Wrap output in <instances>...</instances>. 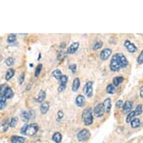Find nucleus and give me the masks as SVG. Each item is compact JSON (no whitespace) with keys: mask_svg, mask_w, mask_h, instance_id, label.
<instances>
[{"mask_svg":"<svg viewBox=\"0 0 143 143\" xmlns=\"http://www.w3.org/2000/svg\"><path fill=\"white\" fill-rule=\"evenodd\" d=\"M140 96H141V98H142V96H143V92H142V87H141V88H140Z\"/></svg>","mask_w":143,"mask_h":143,"instance_id":"a18cd8bd","label":"nucleus"},{"mask_svg":"<svg viewBox=\"0 0 143 143\" xmlns=\"http://www.w3.org/2000/svg\"><path fill=\"white\" fill-rule=\"evenodd\" d=\"M26 126L27 125H24L22 128H20V134H24H24H26Z\"/></svg>","mask_w":143,"mask_h":143,"instance_id":"37998d69","label":"nucleus"},{"mask_svg":"<svg viewBox=\"0 0 143 143\" xmlns=\"http://www.w3.org/2000/svg\"><path fill=\"white\" fill-rule=\"evenodd\" d=\"M75 102H76V104H77L78 107H82L84 105V103H85V98H84V96H82V94L77 96Z\"/></svg>","mask_w":143,"mask_h":143,"instance_id":"ddd939ff","label":"nucleus"},{"mask_svg":"<svg viewBox=\"0 0 143 143\" xmlns=\"http://www.w3.org/2000/svg\"><path fill=\"white\" fill-rule=\"evenodd\" d=\"M28 116H29V119H32V118H34L35 117V115H34V111H29L28 112Z\"/></svg>","mask_w":143,"mask_h":143,"instance_id":"79ce46f5","label":"nucleus"},{"mask_svg":"<svg viewBox=\"0 0 143 143\" xmlns=\"http://www.w3.org/2000/svg\"><path fill=\"white\" fill-rule=\"evenodd\" d=\"M49 108H50V103L49 102H43L42 104H41V106H40V110H41V113L42 114H46L47 112H48V110H49Z\"/></svg>","mask_w":143,"mask_h":143,"instance_id":"dca6fc26","label":"nucleus"},{"mask_svg":"<svg viewBox=\"0 0 143 143\" xmlns=\"http://www.w3.org/2000/svg\"><path fill=\"white\" fill-rule=\"evenodd\" d=\"M52 76L54 77L56 79H58V80H60V77L62 76V73L60 70H58V69H56V70H54V71L52 72Z\"/></svg>","mask_w":143,"mask_h":143,"instance_id":"4be33fe9","label":"nucleus"},{"mask_svg":"<svg viewBox=\"0 0 143 143\" xmlns=\"http://www.w3.org/2000/svg\"><path fill=\"white\" fill-rule=\"evenodd\" d=\"M128 62L126 60L124 54H114L111 58V62H110V69L111 71L117 72L119 71L121 68H125L128 66Z\"/></svg>","mask_w":143,"mask_h":143,"instance_id":"f257e3e1","label":"nucleus"},{"mask_svg":"<svg viewBox=\"0 0 143 143\" xmlns=\"http://www.w3.org/2000/svg\"><path fill=\"white\" fill-rule=\"evenodd\" d=\"M115 90H116V89H115V87L112 85V84H110V85H108L107 87H106V92H107L108 94H114L115 92Z\"/></svg>","mask_w":143,"mask_h":143,"instance_id":"a878e982","label":"nucleus"},{"mask_svg":"<svg viewBox=\"0 0 143 143\" xmlns=\"http://www.w3.org/2000/svg\"><path fill=\"white\" fill-rule=\"evenodd\" d=\"M94 113L96 117H102L103 114L105 113V110H104V106H103V103H98L94 110Z\"/></svg>","mask_w":143,"mask_h":143,"instance_id":"423d86ee","label":"nucleus"},{"mask_svg":"<svg viewBox=\"0 0 143 143\" xmlns=\"http://www.w3.org/2000/svg\"><path fill=\"white\" fill-rule=\"evenodd\" d=\"M67 81H68V77H67L66 75H62V76L60 77V84L62 85V86H66Z\"/></svg>","mask_w":143,"mask_h":143,"instance_id":"393cba45","label":"nucleus"},{"mask_svg":"<svg viewBox=\"0 0 143 143\" xmlns=\"http://www.w3.org/2000/svg\"><path fill=\"white\" fill-rule=\"evenodd\" d=\"M62 117H63V112L62 111H58V121H60Z\"/></svg>","mask_w":143,"mask_h":143,"instance_id":"58836bf2","label":"nucleus"},{"mask_svg":"<svg viewBox=\"0 0 143 143\" xmlns=\"http://www.w3.org/2000/svg\"><path fill=\"white\" fill-rule=\"evenodd\" d=\"M123 82H124V78H123V77H115V78L113 79V84H112V85H113L114 87H115V86L117 87V86H119V85H120L121 83H123Z\"/></svg>","mask_w":143,"mask_h":143,"instance_id":"412c9836","label":"nucleus"},{"mask_svg":"<svg viewBox=\"0 0 143 143\" xmlns=\"http://www.w3.org/2000/svg\"><path fill=\"white\" fill-rule=\"evenodd\" d=\"M64 47H65V43H62V44H60V48L62 49V48H64Z\"/></svg>","mask_w":143,"mask_h":143,"instance_id":"49530a36","label":"nucleus"},{"mask_svg":"<svg viewBox=\"0 0 143 143\" xmlns=\"http://www.w3.org/2000/svg\"><path fill=\"white\" fill-rule=\"evenodd\" d=\"M102 43L101 42H96V44L94 45V50H98V49H100L101 47H102Z\"/></svg>","mask_w":143,"mask_h":143,"instance_id":"e433bc0d","label":"nucleus"},{"mask_svg":"<svg viewBox=\"0 0 143 143\" xmlns=\"http://www.w3.org/2000/svg\"><path fill=\"white\" fill-rule=\"evenodd\" d=\"M65 56H66V53L65 52H63V51H62V52H60L58 54V60H63V58H65Z\"/></svg>","mask_w":143,"mask_h":143,"instance_id":"2f4dec72","label":"nucleus"},{"mask_svg":"<svg viewBox=\"0 0 143 143\" xmlns=\"http://www.w3.org/2000/svg\"><path fill=\"white\" fill-rule=\"evenodd\" d=\"M5 106H6V98L4 96H0V110L3 109Z\"/></svg>","mask_w":143,"mask_h":143,"instance_id":"bb28decb","label":"nucleus"},{"mask_svg":"<svg viewBox=\"0 0 143 143\" xmlns=\"http://www.w3.org/2000/svg\"><path fill=\"white\" fill-rule=\"evenodd\" d=\"M8 128H9V124H8V123H2V124L0 125V132H7Z\"/></svg>","mask_w":143,"mask_h":143,"instance_id":"5701e85b","label":"nucleus"},{"mask_svg":"<svg viewBox=\"0 0 143 143\" xmlns=\"http://www.w3.org/2000/svg\"><path fill=\"white\" fill-rule=\"evenodd\" d=\"M26 138L22 137V136H18V135H13L11 137V142L12 143H24Z\"/></svg>","mask_w":143,"mask_h":143,"instance_id":"9b49d317","label":"nucleus"},{"mask_svg":"<svg viewBox=\"0 0 143 143\" xmlns=\"http://www.w3.org/2000/svg\"><path fill=\"white\" fill-rule=\"evenodd\" d=\"M68 68H69V69H70L73 73H75V72H76V70H77V65H76V64H69Z\"/></svg>","mask_w":143,"mask_h":143,"instance_id":"c9c22d12","label":"nucleus"},{"mask_svg":"<svg viewBox=\"0 0 143 143\" xmlns=\"http://www.w3.org/2000/svg\"><path fill=\"white\" fill-rule=\"evenodd\" d=\"M39 130V126L37 124H30V125L26 126V134L24 135H28V136H32L38 132Z\"/></svg>","mask_w":143,"mask_h":143,"instance_id":"7ed1b4c3","label":"nucleus"},{"mask_svg":"<svg viewBox=\"0 0 143 143\" xmlns=\"http://www.w3.org/2000/svg\"><path fill=\"white\" fill-rule=\"evenodd\" d=\"M3 96H5V98H11L13 96H14V92H13V90L12 89L10 88V87H5V89H4V92H3Z\"/></svg>","mask_w":143,"mask_h":143,"instance_id":"f8f14e48","label":"nucleus"},{"mask_svg":"<svg viewBox=\"0 0 143 143\" xmlns=\"http://www.w3.org/2000/svg\"><path fill=\"white\" fill-rule=\"evenodd\" d=\"M45 98H46V92H45L44 90H41L40 92H39L38 96H37L36 101H37V102H43Z\"/></svg>","mask_w":143,"mask_h":143,"instance_id":"4468645a","label":"nucleus"},{"mask_svg":"<svg viewBox=\"0 0 143 143\" xmlns=\"http://www.w3.org/2000/svg\"><path fill=\"white\" fill-rule=\"evenodd\" d=\"M134 117H135V115H134V111H130V113H128V117H126V123H130V121L134 119Z\"/></svg>","mask_w":143,"mask_h":143,"instance_id":"c85d7f7f","label":"nucleus"},{"mask_svg":"<svg viewBox=\"0 0 143 143\" xmlns=\"http://www.w3.org/2000/svg\"><path fill=\"white\" fill-rule=\"evenodd\" d=\"M15 40H16V34H10L7 38L8 43H13V42H15Z\"/></svg>","mask_w":143,"mask_h":143,"instance_id":"473e14b6","label":"nucleus"},{"mask_svg":"<svg viewBox=\"0 0 143 143\" xmlns=\"http://www.w3.org/2000/svg\"><path fill=\"white\" fill-rule=\"evenodd\" d=\"M125 47L126 48V50H128V52H130V53H135L136 51H137V48L135 47V45L132 44L130 41H128V40H126L125 43Z\"/></svg>","mask_w":143,"mask_h":143,"instance_id":"0eeeda50","label":"nucleus"},{"mask_svg":"<svg viewBox=\"0 0 143 143\" xmlns=\"http://www.w3.org/2000/svg\"><path fill=\"white\" fill-rule=\"evenodd\" d=\"M92 86H94V83L92 81H89L86 83V85L84 86V89H83L84 94L89 98L92 96Z\"/></svg>","mask_w":143,"mask_h":143,"instance_id":"39448f33","label":"nucleus"},{"mask_svg":"<svg viewBox=\"0 0 143 143\" xmlns=\"http://www.w3.org/2000/svg\"><path fill=\"white\" fill-rule=\"evenodd\" d=\"M111 53H112L111 49H104V50L100 53V58H101L102 60H108V58L111 56Z\"/></svg>","mask_w":143,"mask_h":143,"instance_id":"6e6552de","label":"nucleus"},{"mask_svg":"<svg viewBox=\"0 0 143 143\" xmlns=\"http://www.w3.org/2000/svg\"><path fill=\"white\" fill-rule=\"evenodd\" d=\"M142 62H143V52H141L140 53V54H139V56L137 58V63L138 64H142Z\"/></svg>","mask_w":143,"mask_h":143,"instance_id":"f704fd0d","label":"nucleus"},{"mask_svg":"<svg viewBox=\"0 0 143 143\" xmlns=\"http://www.w3.org/2000/svg\"><path fill=\"white\" fill-rule=\"evenodd\" d=\"M80 87V79L79 78H75L73 81V85H72V90L73 92H77Z\"/></svg>","mask_w":143,"mask_h":143,"instance_id":"f3484780","label":"nucleus"},{"mask_svg":"<svg viewBox=\"0 0 143 143\" xmlns=\"http://www.w3.org/2000/svg\"><path fill=\"white\" fill-rule=\"evenodd\" d=\"M41 70H42V64H39V65L37 66V68H36V70H35V76L36 77H38V76L40 75Z\"/></svg>","mask_w":143,"mask_h":143,"instance_id":"72a5a7b5","label":"nucleus"},{"mask_svg":"<svg viewBox=\"0 0 143 143\" xmlns=\"http://www.w3.org/2000/svg\"><path fill=\"white\" fill-rule=\"evenodd\" d=\"M5 63H6V65H8V66H12V65L15 63V58H13L10 56L8 58H6Z\"/></svg>","mask_w":143,"mask_h":143,"instance_id":"c756f323","label":"nucleus"},{"mask_svg":"<svg viewBox=\"0 0 143 143\" xmlns=\"http://www.w3.org/2000/svg\"><path fill=\"white\" fill-rule=\"evenodd\" d=\"M22 120H24V122H28V120H29V116H28V112L26 111H22Z\"/></svg>","mask_w":143,"mask_h":143,"instance_id":"cd10ccee","label":"nucleus"},{"mask_svg":"<svg viewBox=\"0 0 143 143\" xmlns=\"http://www.w3.org/2000/svg\"><path fill=\"white\" fill-rule=\"evenodd\" d=\"M18 117H13L12 119H11V122H10L9 126H11V128H15L16 126H17V124H18Z\"/></svg>","mask_w":143,"mask_h":143,"instance_id":"b1692460","label":"nucleus"},{"mask_svg":"<svg viewBox=\"0 0 143 143\" xmlns=\"http://www.w3.org/2000/svg\"><path fill=\"white\" fill-rule=\"evenodd\" d=\"M24 81V74L22 73V75H20V80H18V83L20 84H22V82Z\"/></svg>","mask_w":143,"mask_h":143,"instance_id":"a19ab883","label":"nucleus"},{"mask_svg":"<svg viewBox=\"0 0 143 143\" xmlns=\"http://www.w3.org/2000/svg\"><path fill=\"white\" fill-rule=\"evenodd\" d=\"M5 85H0V96H3V92H4V89H5Z\"/></svg>","mask_w":143,"mask_h":143,"instance_id":"4c0bfd02","label":"nucleus"},{"mask_svg":"<svg viewBox=\"0 0 143 143\" xmlns=\"http://www.w3.org/2000/svg\"><path fill=\"white\" fill-rule=\"evenodd\" d=\"M64 89H65V86L60 85V87H58V92H63V90H64Z\"/></svg>","mask_w":143,"mask_h":143,"instance_id":"c03bdc74","label":"nucleus"},{"mask_svg":"<svg viewBox=\"0 0 143 143\" xmlns=\"http://www.w3.org/2000/svg\"><path fill=\"white\" fill-rule=\"evenodd\" d=\"M90 137V134L89 130H87V128H84V130H80L77 134V138H78L79 141L88 140Z\"/></svg>","mask_w":143,"mask_h":143,"instance_id":"20e7f679","label":"nucleus"},{"mask_svg":"<svg viewBox=\"0 0 143 143\" xmlns=\"http://www.w3.org/2000/svg\"><path fill=\"white\" fill-rule=\"evenodd\" d=\"M82 119H83V123L86 126H90L92 124L94 116H92V111L90 108L85 109V111L83 112V115H82Z\"/></svg>","mask_w":143,"mask_h":143,"instance_id":"f03ea898","label":"nucleus"},{"mask_svg":"<svg viewBox=\"0 0 143 143\" xmlns=\"http://www.w3.org/2000/svg\"><path fill=\"white\" fill-rule=\"evenodd\" d=\"M103 106H104V110L105 112L109 113L110 110H111V99L110 98H106L103 102Z\"/></svg>","mask_w":143,"mask_h":143,"instance_id":"2eb2a0df","label":"nucleus"},{"mask_svg":"<svg viewBox=\"0 0 143 143\" xmlns=\"http://www.w3.org/2000/svg\"><path fill=\"white\" fill-rule=\"evenodd\" d=\"M121 106H123V101H122V100H118L116 102V107L120 108Z\"/></svg>","mask_w":143,"mask_h":143,"instance_id":"ea45409f","label":"nucleus"},{"mask_svg":"<svg viewBox=\"0 0 143 143\" xmlns=\"http://www.w3.org/2000/svg\"><path fill=\"white\" fill-rule=\"evenodd\" d=\"M132 101L128 100L123 104V110L125 113H130L132 111Z\"/></svg>","mask_w":143,"mask_h":143,"instance_id":"9d476101","label":"nucleus"},{"mask_svg":"<svg viewBox=\"0 0 143 143\" xmlns=\"http://www.w3.org/2000/svg\"><path fill=\"white\" fill-rule=\"evenodd\" d=\"M62 139V136L60 132H54V135H53V140H54L56 143H60Z\"/></svg>","mask_w":143,"mask_h":143,"instance_id":"aec40b11","label":"nucleus"},{"mask_svg":"<svg viewBox=\"0 0 143 143\" xmlns=\"http://www.w3.org/2000/svg\"><path fill=\"white\" fill-rule=\"evenodd\" d=\"M14 75H15V70H14L13 68L8 69L7 72H6V75H5V79H6V81H9Z\"/></svg>","mask_w":143,"mask_h":143,"instance_id":"a211bd4d","label":"nucleus"},{"mask_svg":"<svg viewBox=\"0 0 143 143\" xmlns=\"http://www.w3.org/2000/svg\"><path fill=\"white\" fill-rule=\"evenodd\" d=\"M130 125H132V128H136L140 126V125H141V121H140L139 119H132V120L130 121Z\"/></svg>","mask_w":143,"mask_h":143,"instance_id":"6ab92c4d","label":"nucleus"},{"mask_svg":"<svg viewBox=\"0 0 143 143\" xmlns=\"http://www.w3.org/2000/svg\"><path fill=\"white\" fill-rule=\"evenodd\" d=\"M78 48H79V43H78V42L72 43V44L69 46L68 50H67V54H74V53H76L77 50H78Z\"/></svg>","mask_w":143,"mask_h":143,"instance_id":"1a4fd4ad","label":"nucleus"},{"mask_svg":"<svg viewBox=\"0 0 143 143\" xmlns=\"http://www.w3.org/2000/svg\"><path fill=\"white\" fill-rule=\"evenodd\" d=\"M141 114H142V105L140 104V105H137L136 110L134 111V115H135V116H138V115H141Z\"/></svg>","mask_w":143,"mask_h":143,"instance_id":"7c9ffc66","label":"nucleus"}]
</instances>
